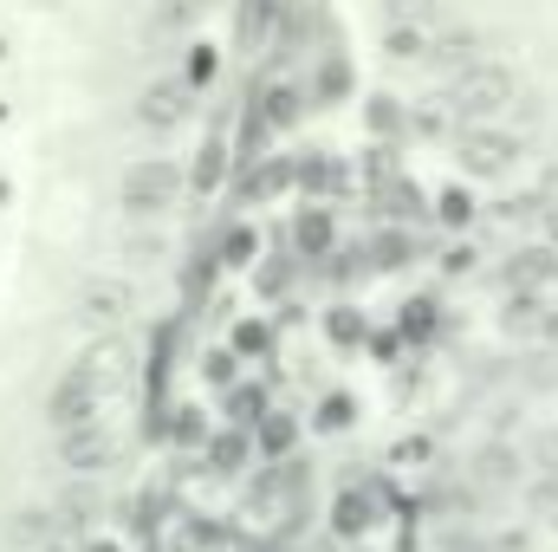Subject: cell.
<instances>
[{"label":"cell","instance_id":"13","mask_svg":"<svg viewBox=\"0 0 558 552\" xmlns=\"http://www.w3.org/2000/svg\"><path fill=\"white\" fill-rule=\"evenodd\" d=\"M254 442H260V435H247V422H234V429H215V442H208V461H215V475H241V461L254 455Z\"/></svg>","mask_w":558,"mask_h":552},{"label":"cell","instance_id":"11","mask_svg":"<svg viewBox=\"0 0 558 552\" xmlns=\"http://www.w3.org/2000/svg\"><path fill=\"white\" fill-rule=\"evenodd\" d=\"M228 156H234V149H228V137L215 131V137L195 149V163H189V189H195V195H215L221 176H228Z\"/></svg>","mask_w":558,"mask_h":552},{"label":"cell","instance_id":"7","mask_svg":"<svg viewBox=\"0 0 558 552\" xmlns=\"http://www.w3.org/2000/svg\"><path fill=\"white\" fill-rule=\"evenodd\" d=\"M78 312H85L98 332H111V325H124V319L137 312V286L124 274H92L78 286Z\"/></svg>","mask_w":558,"mask_h":552},{"label":"cell","instance_id":"22","mask_svg":"<svg viewBox=\"0 0 558 552\" xmlns=\"http://www.w3.org/2000/svg\"><path fill=\"white\" fill-rule=\"evenodd\" d=\"M377 20L384 26H435V7L428 0H377Z\"/></svg>","mask_w":558,"mask_h":552},{"label":"cell","instance_id":"4","mask_svg":"<svg viewBox=\"0 0 558 552\" xmlns=\"http://www.w3.org/2000/svg\"><path fill=\"white\" fill-rule=\"evenodd\" d=\"M454 163H461V176H474V182H507V176L520 169V131H507V124H461Z\"/></svg>","mask_w":558,"mask_h":552},{"label":"cell","instance_id":"17","mask_svg":"<svg viewBox=\"0 0 558 552\" xmlns=\"http://www.w3.org/2000/svg\"><path fill=\"white\" fill-rule=\"evenodd\" d=\"M364 124H371V137H403V131H410V111H403V98L377 92V98L364 105Z\"/></svg>","mask_w":558,"mask_h":552},{"label":"cell","instance_id":"26","mask_svg":"<svg viewBox=\"0 0 558 552\" xmlns=\"http://www.w3.org/2000/svg\"><path fill=\"white\" fill-rule=\"evenodd\" d=\"M286 286H292V248H286V254H267V267H260V292H267V299H279V292H286Z\"/></svg>","mask_w":558,"mask_h":552},{"label":"cell","instance_id":"14","mask_svg":"<svg viewBox=\"0 0 558 552\" xmlns=\"http://www.w3.org/2000/svg\"><path fill=\"white\" fill-rule=\"evenodd\" d=\"M215 261H221V267L267 261V254H260V228H254V221H228V228H221V248H215Z\"/></svg>","mask_w":558,"mask_h":552},{"label":"cell","instance_id":"24","mask_svg":"<svg viewBox=\"0 0 558 552\" xmlns=\"http://www.w3.org/2000/svg\"><path fill=\"white\" fill-rule=\"evenodd\" d=\"M267 345H274V332H267V319H241V325L228 332V351H234V358H260Z\"/></svg>","mask_w":558,"mask_h":552},{"label":"cell","instance_id":"23","mask_svg":"<svg viewBox=\"0 0 558 552\" xmlns=\"http://www.w3.org/2000/svg\"><path fill=\"white\" fill-rule=\"evenodd\" d=\"M435 221L461 235V228L474 221V195H468V189H441V195H435Z\"/></svg>","mask_w":558,"mask_h":552},{"label":"cell","instance_id":"1","mask_svg":"<svg viewBox=\"0 0 558 552\" xmlns=\"http://www.w3.org/2000/svg\"><path fill=\"white\" fill-rule=\"evenodd\" d=\"M111 391H118V345H92L85 358H72V364L52 377V391H46V422H52V429L92 422V416H105Z\"/></svg>","mask_w":558,"mask_h":552},{"label":"cell","instance_id":"28","mask_svg":"<svg viewBox=\"0 0 558 552\" xmlns=\"http://www.w3.org/2000/svg\"><path fill=\"white\" fill-rule=\"evenodd\" d=\"M85 552H118V547H111V540H92V547H85Z\"/></svg>","mask_w":558,"mask_h":552},{"label":"cell","instance_id":"25","mask_svg":"<svg viewBox=\"0 0 558 552\" xmlns=\"http://www.w3.org/2000/svg\"><path fill=\"white\" fill-rule=\"evenodd\" d=\"M299 442V422H292V410H267V422H260V448L267 455H286Z\"/></svg>","mask_w":558,"mask_h":552},{"label":"cell","instance_id":"19","mask_svg":"<svg viewBox=\"0 0 558 552\" xmlns=\"http://www.w3.org/2000/svg\"><path fill=\"white\" fill-rule=\"evenodd\" d=\"M118 254H124V267H156V254H162V228L137 221V235H118Z\"/></svg>","mask_w":558,"mask_h":552},{"label":"cell","instance_id":"6","mask_svg":"<svg viewBox=\"0 0 558 552\" xmlns=\"http://www.w3.org/2000/svg\"><path fill=\"white\" fill-rule=\"evenodd\" d=\"M52 448H59V468H65V475L92 481V475H105V468L118 461V429H111V416H92V422L52 429Z\"/></svg>","mask_w":558,"mask_h":552},{"label":"cell","instance_id":"15","mask_svg":"<svg viewBox=\"0 0 558 552\" xmlns=\"http://www.w3.org/2000/svg\"><path fill=\"white\" fill-rule=\"evenodd\" d=\"M351 422H357V397H351V391H325V397L312 404V429H318V435H344Z\"/></svg>","mask_w":558,"mask_h":552},{"label":"cell","instance_id":"10","mask_svg":"<svg viewBox=\"0 0 558 552\" xmlns=\"http://www.w3.org/2000/svg\"><path fill=\"white\" fill-rule=\"evenodd\" d=\"M351 92H357L351 59H344L338 46H325V52H318V65H312V105H344Z\"/></svg>","mask_w":558,"mask_h":552},{"label":"cell","instance_id":"27","mask_svg":"<svg viewBox=\"0 0 558 552\" xmlns=\"http://www.w3.org/2000/svg\"><path fill=\"white\" fill-rule=\"evenodd\" d=\"M371 261H377V267H410V241L390 228V235H377V241H371Z\"/></svg>","mask_w":558,"mask_h":552},{"label":"cell","instance_id":"8","mask_svg":"<svg viewBox=\"0 0 558 552\" xmlns=\"http://www.w3.org/2000/svg\"><path fill=\"white\" fill-rule=\"evenodd\" d=\"M331 248H338V215H331V202L299 195V208H292V254H299V261H325Z\"/></svg>","mask_w":558,"mask_h":552},{"label":"cell","instance_id":"2","mask_svg":"<svg viewBox=\"0 0 558 552\" xmlns=\"http://www.w3.org/2000/svg\"><path fill=\"white\" fill-rule=\"evenodd\" d=\"M182 189H189V163L182 156H131L118 169V182H111L124 221H149V228L182 202Z\"/></svg>","mask_w":558,"mask_h":552},{"label":"cell","instance_id":"3","mask_svg":"<svg viewBox=\"0 0 558 552\" xmlns=\"http://www.w3.org/2000/svg\"><path fill=\"white\" fill-rule=\"evenodd\" d=\"M513 105H520V79H513V65H500V59H474V65L454 79V118H461V124H500Z\"/></svg>","mask_w":558,"mask_h":552},{"label":"cell","instance_id":"21","mask_svg":"<svg viewBox=\"0 0 558 552\" xmlns=\"http://www.w3.org/2000/svg\"><path fill=\"white\" fill-rule=\"evenodd\" d=\"M325 338H331V345H364V312H357L351 299H338V305L325 312Z\"/></svg>","mask_w":558,"mask_h":552},{"label":"cell","instance_id":"18","mask_svg":"<svg viewBox=\"0 0 558 552\" xmlns=\"http://www.w3.org/2000/svg\"><path fill=\"white\" fill-rule=\"evenodd\" d=\"M215 72H221V46H208V39H189V59H182V79H189L195 92H208V85H215Z\"/></svg>","mask_w":558,"mask_h":552},{"label":"cell","instance_id":"9","mask_svg":"<svg viewBox=\"0 0 558 552\" xmlns=\"http://www.w3.org/2000/svg\"><path fill=\"white\" fill-rule=\"evenodd\" d=\"M221 0H156V13H149V33L156 39H175V46H189L195 39V26L215 13Z\"/></svg>","mask_w":558,"mask_h":552},{"label":"cell","instance_id":"20","mask_svg":"<svg viewBox=\"0 0 558 552\" xmlns=\"http://www.w3.org/2000/svg\"><path fill=\"white\" fill-rule=\"evenodd\" d=\"M169 442L202 448V442H215V429H208V416L195 410V404H182V410H169Z\"/></svg>","mask_w":558,"mask_h":552},{"label":"cell","instance_id":"5","mask_svg":"<svg viewBox=\"0 0 558 552\" xmlns=\"http://www.w3.org/2000/svg\"><path fill=\"white\" fill-rule=\"evenodd\" d=\"M195 105H202V92L182 79V72H156L149 85L137 92V131H149V137H175L189 118H195Z\"/></svg>","mask_w":558,"mask_h":552},{"label":"cell","instance_id":"16","mask_svg":"<svg viewBox=\"0 0 558 552\" xmlns=\"http://www.w3.org/2000/svg\"><path fill=\"white\" fill-rule=\"evenodd\" d=\"M299 111H305V92H299V85H274V92L260 98V124H267V131H292Z\"/></svg>","mask_w":558,"mask_h":552},{"label":"cell","instance_id":"12","mask_svg":"<svg viewBox=\"0 0 558 552\" xmlns=\"http://www.w3.org/2000/svg\"><path fill=\"white\" fill-rule=\"evenodd\" d=\"M331 189H344V163H325V149H305L299 156V195L325 202Z\"/></svg>","mask_w":558,"mask_h":552}]
</instances>
